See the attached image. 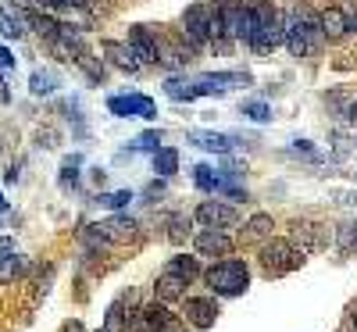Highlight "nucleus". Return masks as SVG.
I'll return each instance as SVG.
<instances>
[{"mask_svg": "<svg viewBox=\"0 0 357 332\" xmlns=\"http://www.w3.org/2000/svg\"><path fill=\"white\" fill-rule=\"evenodd\" d=\"M254 33L247 40V47L257 54V57H268L279 43H282V15L272 0H254Z\"/></svg>", "mask_w": 357, "mask_h": 332, "instance_id": "nucleus-1", "label": "nucleus"}, {"mask_svg": "<svg viewBox=\"0 0 357 332\" xmlns=\"http://www.w3.org/2000/svg\"><path fill=\"white\" fill-rule=\"evenodd\" d=\"M204 282L215 296H243L250 286V268L240 257H222L204 271Z\"/></svg>", "mask_w": 357, "mask_h": 332, "instance_id": "nucleus-2", "label": "nucleus"}, {"mask_svg": "<svg viewBox=\"0 0 357 332\" xmlns=\"http://www.w3.org/2000/svg\"><path fill=\"white\" fill-rule=\"evenodd\" d=\"M304 264V250L293 247V239H275L268 236V243L261 247V271L268 279H279V276H289Z\"/></svg>", "mask_w": 357, "mask_h": 332, "instance_id": "nucleus-3", "label": "nucleus"}, {"mask_svg": "<svg viewBox=\"0 0 357 332\" xmlns=\"http://www.w3.org/2000/svg\"><path fill=\"white\" fill-rule=\"evenodd\" d=\"M282 43L293 57H311L314 47H311V36H307V8H289L282 15Z\"/></svg>", "mask_w": 357, "mask_h": 332, "instance_id": "nucleus-4", "label": "nucleus"}, {"mask_svg": "<svg viewBox=\"0 0 357 332\" xmlns=\"http://www.w3.org/2000/svg\"><path fill=\"white\" fill-rule=\"evenodd\" d=\"M129 332H178V318L168 311V304L154 300V304H146L132 315Z\"/></svg>", "mask_w": 357, "mask_h": 332, "instance_id": "nucleus-5", "label": "nucleus"}, {"mask_svg": "<svg viewBox=\"0 0 357 332\" xmlns=\"http://www.w3.org/2000/svg\"><path fill=\"white\" fill-rule=\"evenodd\" d=\"M107 114L154 122V118H158V104L146 97V93H118V97H107Z\"/></svg>", "mask_w": 357, "mask_h": 332, "instance_id": "nucleus-6", "label": "nucleus"}, {"mask_svg": "<svg viewBox=\"0 0 357 332\" xmlns=\"http://www.w3.org/2000/svg\"><path fill=\"white\" fill-rule=\"evenodd\" d=\"M197 50L211 43V4H190L183 11V29H178Z\"/></svg>", "mask_w": 357, "mask_h": 332, "instance_id": "nucleus-7", "label": "nucleus"}, {"mask_svg": "<svg viewBox=\"0 0 357 332\" xmlns=\"http://www.w3.org/2000/svg\"><path fill=\"white\" fill-rule=\"evenodd\" d=\"M193 86H197V97H225L236 86H250V75L247 72H204L193 79Z\"/></svg>", "mask_w": 357, "mask_h": 332, "instance_id": "nucleus-8", "label": "nucleus"}, {"mask_svg": "<svg viewBox=\"0 0 357 332\" xmlns=\"http://www.w3.org/2000/svg\"><path fill=\"white\" fill-rule=\"evenodd\" d=\"M183 318L193 329H200V332L215 329V322H218V300L215 296H183Z\"/></svg>", "mask_w": 357, "mask_h": 332, "instance_id": "nucleus-9", "label": "nucleus"}, {"mask_svg": "<svg viewBox=\"0 0 357 332\" xmlns=\"http://www.w3.org/2000/svg\"><path fill=\"white\" fill-rule=\"evenodd\" d=\"M126 43L139 65H158V29L154 25H132Z\"/></svg>", "mask_w": 357, "mask_h": 332, "instance_id": "nucleus-10", "label": "nucleus"}, {"mask_svg": "<svg viewBox=\"0 0 357 332\" xmlns=\"http://www.w3.org/2000/svg\"><path fill=\"white\" fill-rule=\"evenodd\" d=\"M193 218H197L204 229H232L236 222H240V211L229 207V204H222V200H204V204L197 207Z\"/></svg>", "mask_w": 357, "mask_h": 332, "instance_id": "nucleus-11", "label": "nucleus"}, {"mask_svg": "<svg viewBox=\"0 0 357 332\" xmlns=\"http://www.w3.org/2000/svg\"><path fill=\"white\" fill-rule=\"evenodd\" d=\"M136 311H139V304H136V293L132 289L122 293V296H114L107 315H104V332H129V322H132Z\"/></svg>", "mask_w": 357, "mask_h": 332, "instance_id": "nucleus-12", "label": "nucleus"}, {"mask_svg": "<svg viewBox=\"0 0 357 332\" xmlns=\"http://www.w3.org/2000/svg\"><path fill=\"white\" fill-rule=\"evenodd\" d=\"M193 247L200 257H229L232 254V236L225 229H200L197 239H193Z\"/></svg>", "mask_w": 357, "mask_h": 332, "instance_id": "nucleus-13", "label": "nucleus"}, {"mask_svg": "<svg viewBox=\"0 0 357 332\" xmlns=\"http://www.w3.org/2000/svg\"><path fill=\"white\" fill-rule=\"evenodd\" d=\"M186 286H190L186 276H178V271H172V268H161V276L154 282V296L161 300V304H172V300L186 296Z\"/></svg>", "mask_w": 357, "mask_h": 332, "instance_id": "nucleus-14", "label": "nucleus"}, {"mask_svg": "<svg viewBox=\"0 0 357 332\" xmlns=\"http://www.w3.org/2000/svg\"><path fill=\"white\" fill-rule=\"evenodd\" d=\"M100 50H104V57L118 68V72H129V75H136L143 65L136 61V54L129 50V43H118V40H104L100 43Z\"/></svg>", "mask_w": 357, "mask_h": 332, "instance_id": "nucleus-15", "label": "nucleus"}, {"mask_svg": "<svg viewBox=\"0 0 357 332\" xmlns=\"http://www.w3.org/2000/svg\"><path fill=\"white\" fill-rule=\"evenodd\" d=\"M193 146H200V150H211V154H229L232 150V136H225V133H211V129H190V136H186Z\"/></svg>", "mask_w": 357, "mask_h": 332, "instance_id": "nucleus-16", "label": "nucleus"}, {"mask_svg": "<svg viewBox=\"0 0 357 332\" xmlns=\"http://www.w3.org/2000/svg\"><path fill=\"white\" fill-rule=\"evenodd\" d=\"M318 25H321V36L325 40H343L350 29H347V11L336 4V8H325L321 15H318Z\"/></svg>", "mask_w": 357, "mask_h": 332, "instance_id": "nucleus-17", "label": "nucleus"}, {"mask_svg": "<svg viewBox=\"0 0 357 332\" xmlns=\"http://www.w3.org/2000/svg\"><path fill=\"white\" fill-rule=\"evenodd\" d=\"M165 97L175 100V104H193V100H197V86H193V79L168 75V79H165Z\"/></svg>", "mask_w": 357, "mask_h": 332, "instance_id": "nucleus-18", "label": "nucleus"}, {"mask_svg": "<svg viewBox=\"0 0 357 332\" xmlns=\"http://www.w3.org/2000/svg\"><path fill=\"white\" fill-rule=\"evenodd\" d=\"M97 229L104 232V239H114V243H122V239L136 236V218H129V215H114V218L100 222Z\"/></svg>", "mask_w": 357, "mask_h": 332, "instance_id": "nucleus-19", "label": "nucleus"}, {"mask_svg": "<svg viewBox=\"0 0 357 332\" xmlns=\"http://www.w3.org/2000/svg\"><path fill=\"white\" fill-rule=\"evenodd\" d=\"M25 33V11H18L15 4L0 8V36L4 40H18Z\"/></svg>", "mask_w": 357, "mask_h": 332, "instance_id": "nucleus-20", "label": "nucleus"}, {"mask_svg": "<svg viewBox=\"0 0 357 332\" xmlns=\"http://www.w3.org/2000/svg\"><path fill=\"white\" fill-rule=\"evenodd\" d=\"M154 172H158L161 179H172V175L178 172V150H175V146H158V150H154Z\"/></svg>", "mask_w": 357, "mask_h": 332, "instance_id": "nucleus-21", "label": "nucleus"}, {"mask_svg": "<svg viewBox=\"0 0 357 332\" xmlns=\"http://www.w3.org/2000/svg\"><path fill=\"white\" fill-rule=\"evenodd\" d=\"M243 229H247V232H243V239H268V236H272V229H275V218L261 211V215H254Z\"/></svg>", "mask_w": 357, "mask_h": 332, "instance_id": "nucleus-22", "label": "nucleus"}, {"mask_svg": "<svg viewBox=\"0 0 357 332\" xmlns=\"http://www.w3.org/2000/svg\"><path fill=\"white\" fill-rule=\"evenodd\" d=\"M190 225H193L190 215H168V218H165V229H168L165 236L172 239V243H183V239L190 236Z\"/></svg>", "mask_w": 357, "mask_h": 332, "instance_id": "nucleus-23", "label": "nucleus"}, {"mask_svg": "<svg viewBox=\"0 0 357 332\" xmlns=\"http://www.w3.org/2000/svg\"><path fill=\"white\" fill-rule=\"evenodd\" d=\"M25 271V257H11V254H0V286H11L18 276Z\"/></svg>", "mask_w": 357, "mask_h": 332, "instance_id": "nucleus-24", "label": "nucleus"}, {"mask_svg": "<svg viewBox=\"0 0 357 332\" xmlns=\"http://www.w3.org/2000/svg\"><path fill=\"white\" fill-rule=\"evenodd\" d=\"M165 268H172V271H178V276H186L190 282L200 276V257H186V254H175V257H168V264Z\"/></svg>", "mask_w": 357, "mask_h": 332, "instance_id": "nucleus-25", "label": "nucleus"}, {"mask_svg": "<svg viewBox=\"0 0 357 332\" xmlns=\"http://www.w3.org/2000/svg\"><path fill=\"white\" fill-rule=\"evenodd\" d=\"M240 114L250 118V122L264 126V122H272V104H264V100H243L240 104Z\"/></svg>", "mask_w": 357, "mask_h": 332, "instance_id": "nucleus-26", "label": "nucleus"}, {"mask_svg": "<svg viewBox=\"0 0 357 332\" xmlns=\"http://www.w3.org/2000/svg\"><path fill=\"white\" fill-rule=\"evenodd\" d=\"M193 183H197L200 193H215L218 190V172L211 165H197L193 168Z\"/></svg>", "mask_w": 357, "mask_h": 332, "instance_id": "nucleus-27", "label": "nucleus"}, {"mask_svg": "<svg viewBox=\"0 0 357 332\" xmlns=\"http://www.w3.org/2000/svg\"><path fill=\"white\" fill-rule=\"evenodd\" d=\"M129 200H132V190H114V193H100V197H97V204H100V207H111V211L129 207Z\"/></svg>", "mask_w": 357, "mask_h": 332, "instance_id": "nucleus-28", "label": "nucleus"}, {"mask_svg": "<svg viewBox=\"0 0 357 332\" xmlns=\"http://www.w3.org/2000/svg\"><path fill=\"white\" fill-rule=\"evenodd\" d=\"M29 86H33V93H36V97H47V93H54L57 79H54L50 72H33V79H29Z\"/></svg>", "mask_w": 357, "mask_h": 332, "instance_id": "nucleus-29", "label": "nucleus"}, {"mask_svg": "<svg viewBox=\"0 0 357 332\" xmlns=\"http://www.w3.org/2000/svg\"><path fill=\"white\" fill-rule=\"evenodd\" d=\"M79 165H82V158H79V154L65 158V165H61V186H65V190L79 183Z\"/></svg>", "mask_w": 357, "mask_h": 332, "instance_id": "nucleus-30", "label": "nucleus"}, {"mask_svg": "<svg viewBox=\"0 0 357 332\" xmlns=\"http://www.w3.org/2000/svg\"><path fill=\"white\" fill-rule=\"evenodd\" d=\"M158 143H161V133H143L139 139H136V150H158Z\"/></svg>", "mask_w": 357, "mask_h": 332, "instance_id": "nucleus-31", "label": "nucleus"}, {"mask_svg": "<svg viewBox=\"0 0 357 332\" xmlns=\"http://www.w3.org/2000/svg\"><path fill=\"white\" fill-rule=\"evenodd\" d=\"M0 68H15V54L8 47H0Z\"/></svg>", "mask_w": 357, "mask_h": 332, "instance_id": "nucleus-32", "label": "nucleus"}, {"mask_svg": "<svg viewBox=\"0 0 357 332\" xmlns=\"http://www.w3.org/2000/svg\"><path fill=\"white\" fill-rule=\"evenodd\" d=\"M54 8H72V11H79V8H86V0H54Z\"/></svg>", "mask_w": 357, "mask_h": 332, "instance_id": "nucleus-33", "label": "nucleus"}, {"mask_svg": "<svg viewBox=\"0 0 357 332\" xmlns=\"http://www.w3.org/2000/svg\"><path fill=\"white\" fill-rule=\"evenodd\" d=\"M143 193H146V197H151V200H158V197L165 193V183H151V186H146Z\"/></svg>", "mask_w": 357, "mask_h": 332, "instance_id": "nucleus-34", "label": "nucleus"}, {"mask_svg": "<svg viewBox=\"0 0 357 332\" xmlns=\"http://www.w3.org/2000/svg\"><path fill=\"white\" fill-rule=\"evenodd\" d=\"M343 11H347V29L357 33V8H343Z\"/></svg>", "mask_w": 357, "mask_h": 332, "instance_id": "nucleus-35", "label": "nucleus"}, {"mask_svg": "<svg viewBox=\"0 0 357 332\" xmlns=\"http://www.w3.org/2000/svg\"><path fill=\"white\" fill-rule=\"evenodd\" d=\"M4 104H11V89H8L4 79H0V107H4Z\"/></svg>", "mask_w": 357, "mask_h": 332, "instance_id": "nucleus-36", "label": "nucleus"}, {"mask_svg": "<svg viewBox=\"0 0 357 332\" xmlns=\"http://www.w3.org/2000/svg\"><path fill=\"white\" fill-rule=\"evenodd\" d=\"M11 250H15V239L4 236V239H0V254H11Z\"/></svg>", "mask_w": 357, "mask_h": 332, "instance_id": "nucleus-37", "label": "nucleus"}, {"mask_svg": "<svg viewBox=\"0 0 357 332\" xmlns=\"http://www.w3.org/2000/svg\"><path fill=\"white\" fill-rule=\"evenodd\" d=\"M293 150H304V154H314V150H311V143H307V139H296V143H293Z\"/></svg>", "mask_w": 357, "mask_h": 332, "instance_id": "nucleus-38", "label": "nucleus"}, {"mask_svg": "<svg viewBox=\"0 0 357 332\" xmlns=\"http://www.w3.org/2000/svg\"><path fill=\"white\" fill-rule=\"evenodd\" d=\"M65 332H86V329H82V322H68V325H65Z\"/></svg>", "mask_w": 357, "mask_h": 332, "instance_id": "nucleus-39", "label": "nucleus"}, {"mask_svg": "<svg viewBox=\"0 0 357 332\" xmlns=\"http://www.w3.org/2000/svg\"><path fill=\"white\" fill-rule=\"evenodd\" d=\"M33 4H43V8H54V0H33Z\"/></svg>", "mask_w": 357, "mask_h": 332, "instance_id": "nucleus-40", "label": "nucleus"}, {"mask_svg": "<svg viewBox=\"0 0 357 332\" xmlns=\"http://www.w3.org/2000/svg\"><path fill=\"white\" fill-rule=\"evenodd\" d=\"M4 207H8V200H4V197H0V211H4Z\"/></svg>", "mask_w": 357, "mask_h": 332, "instance_id": "nucleus-41", "label": "nucleus"}]
</instances>
